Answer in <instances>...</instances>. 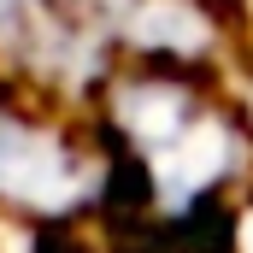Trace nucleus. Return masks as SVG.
Wrapping results in <instances>:
<instances>
[{
    "label": "nucleus",
    "instance_id": "f257e3e1",
    "mask_svg": "<svg viewBox=\"0 0 253 253\" xmlns=\"http://www.w3.org/2000/svg\"><path fill=\"white\" fill-rule=\"evenodd\" d=\"M30 253H94V248L83 242L77 224H65V218H42L36 236H30Z\"/></svg>",
    "mask_w": 253,
    "mask_h": 253
}]
</instances>
